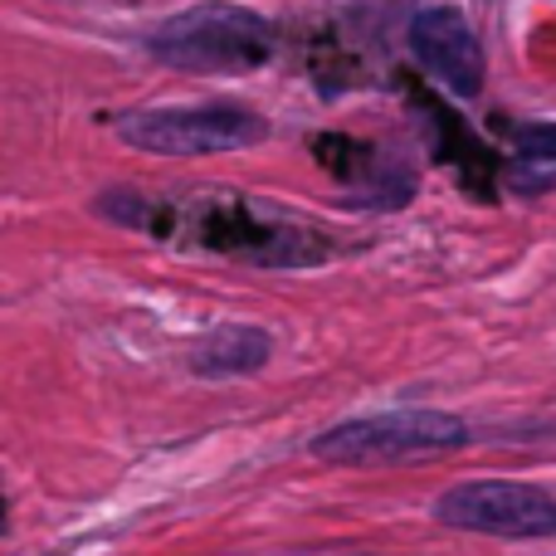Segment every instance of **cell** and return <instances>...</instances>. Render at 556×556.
I'll return each mask as SVG.
<instances>
[{"label": "cell", "instance_id": "6da1fadb", "mask_svg": "<svg viewBox=\"0 0 556 556\" xmlns=\"http://www.w3.org/2000/svg\"><path fill=\"white\" fill-rule=\"evenodd\" d=\"M464 444H473V430L450 410H386L332 425L307 450H313V459L337 464V469H376V464L454 454Z\"/></svg>", "mask_w": 556, "mask_h": 556}, {"label": "cell", "instance_id": "7a4b0ae2", "mask_svg": "<svg viewBox=\"0 0 556 556\" xmlns=\"http://www.w3.org/2000/svg\"><path fill=\"white\" fill-rule=\"evenodd\" d=\"M147 54L186 74H244L269 64L274 29L244 5H195L156 25Z\"/></svg>", "mask_w": 556, "mask_h": 556}, {"label": "cell", "instance_id": "3957f363", "mask_svg": "<svg viewBox=\"0 0 556 556\" xmlns=\"http://www.w3.org/2000/svg\"><path fill=\"white\" fill-rule=\"evenodd\" d=\"M132 152L152 156H220L269 142V123L240 103H181V108H137L113 123Z\"/></svg>", "mask_w": 556, "mask_h": 556}, {"label": "cell", "instance_id": "277c9868", "mask_svg": "<svg viewBox=\"0 0 556 556\" xmlns=\"http://www.w3.org/2000/svg\"><path fill=\"white\" fill-rule=\"evenodd\" d=\"M444 528L483 532V538H556V498L538 483L469 479L434 498Z\"/></svg>", "mask_w": 556, "mask_h": 556}, {"label": "cell", "instance_id": "5b68a950", "mask_svg": "<svg viewBox=\"0 0 556 556\" xmlns=\"http://www.w3.org/2000/svg\"><path fill=\"white\" fill-rule=\"evenodd\" d=\"M410 54L454 98H479L489 84V59L459 5H425L410 15Z\"/></svg>", "mask_w": 556, "mask_h": 556}, {"label": "cell", "instance_id": "8992f818", "mask_svg": "<svg viewBox=\"0 0 556 556\" xmlns=\"http://www.w3.org/2000/svg\"><path fill=\"white\" fill-rule=\"evenodd\" d=\"M274 356V337L254 323H225L191 352V371L201 381H230V376L264 371Z\"/></svg>", "mask_w": 556, "mask_h": 556}, {"label": "cell", "instance_id": "52a82bcc", "mask_svg": "<svg viewBox=\"0 0 556 556\" xmlns=\"http://www.w3.org/2000/svg\"><path fill=\"white\" fill-rule=\"evenodd\" d=\"M518 152L522 162H556V123H522Z\"/></svg>", "mask_w": 556, "mask_h": 556}]
</instances>
